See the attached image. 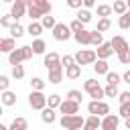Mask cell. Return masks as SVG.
Instances as JSON below:
<instances>
[{"label":"cell","mask_w":130,"mask_h":130,"mask_svg":"<svg viewBox=\"0 0 130 130\" xmlns=\"http://www.w3.org/2000/svg\"><path fill=\"white\" fill-rule=\"evenodd\" d=\"M32 55H35L32 47L24 45V47L14 49V51H10V53H8V63H10V65H18V63H22V61H28Z\"/></svg>","instance_id":"1"},{"label":"cell","mask_w":130,"mask_h":130,"mask_svg":"<svg viewBox=\"0 0 130 130\" xmlns=\"http://www.w3.org/2000/svg\"><path fill=\"white\" fill-rule=\"evenodd\" d=\"M59 124L65 130H81L85 124V118H81L79 114H65V116H61Z\"/></svg>","instance_id":"2"},{"label":"cell","mask_w":130,"mask_h":130,"mask_svg":"<svg viewBox=\"0 0 130 130\" xmlns=\"http://www.w3.org/2000/svg\"><path fill=\"white\" fill-rule=\"evenodd\" d=\"M75 63L77 65H93L95 61H98V55H95V51H91V49H79L75 55Z\"/></svg>","instance_id":"3"},{"label":"cell","mask_w":130,"mask_h":130,"mask_svg":"<svg viewBox=\"0 0 130 130\" xmlns=\"http://www.w3.org/2000/svg\"><path fill=\"white\" fill-rule=\"evenodd\" d=\"M83 89L89 93V98L91 100H102V98H106V93H104V87L95 81V79H85V83H83Z\"/></svg>","instance_id":"4"},{"label":"cell","mask_w":130,"mask_h":130,"mask_svg":"<svg viewBox=\"0 0 130 130\" xmlns=\"http://www.w3.org/2000/svg\"><path fill=\"white\" fill-rule=\"evenodd\" d=\"M28 106H30L32 110H43V108H47V95H45L43 91H39V89H32L30 95H28Z\"/></svg>","instance_id":"5"},{"label":"cell","mask_w":130,"mask_h":130,"mask_svg":"<svg viewBox=\"0 0 130 130\" xmlns=\"http://www.w3.org/2000/svg\"><path fill=\"white\" fill-rule=\"evenodd\" d=\"M87 112L104 118V116H108V114H110V106H108L106 102H102V100H91V102L87 104Z\"/></svg>","instance_id":"6"},{"label":"cell","mask_w":130,"mask_h":130,"mask_svg":"<svg viewBox=\"0 0 130 130\" xmlns=\"http://www.w3.org/2000/svg\"><path fill=\"white\" fill-rule=\"evenodd\" d=\"M69 37H71V28H69V24H65V22H57L55 28H53V39H55V41H67Z\"/></svg>","instance_id":"7"},{"label":"cell","mask_w":130,"mask_h":130,"mask_svg":"<svg viewBox=\"0 0 130 130\" xmlns=\"http://www.w3.org/2000/svg\"><path fill=\"white\" fill-rule=\"evenodd\" d=\"M26 2L24 0H14L12 2V8H10V14H12V18L14 20H18V18H22V16H26Z\"/></svg>","instance_id":"8"},{"label":"cell","mask_w":130,"mask_h":130,"mask_svg":"<svg viewBox=\"0 0 130 130\" xmlns=\"http://www.w3.org/2000/svg\"><path fill=\"white\" fill-rule=\"evenodd\" d=\"M112 49H114V53L118 55V53H122V51H128L130 49V43L122 37V35H116V37H112Z\"/></svg>","instance_id":"9"},{"label":"cell","mask_w":130,"mask_h":130,"mask_svg":"<svg viewBox=\"0 0 130 130\" xmlns=\"http://www.w3.org/2000/svg\"><path fill=\"white\" fill-rule=\"evenodd\" d=\"M118 124H120V116L116 114H108L102 118V130H118Z\"/></svg>","instance_id":"10"},{"label":"cell","mask_w":130,"mask_h":130,"mask_svg":"<svg viewBox=\"0 0 130 130\" xmlns=\"http://www.w3.org/2000/svg\"><path fill=\"white\" fill-rule=\"evenodd\" d=\"M59 112L65 116V114H77L79 112V102H73V100H63L61 106H59Z\"/></svg>","instance_id":"11"},{"label":"cell","mask_w":130,"mask_h":130,"mask_svg":"<svg viewBox=\"0 0 130 130\" xmlns=\"http://www.w3.org/2000/svg\"><path fill=\"white\" fill-rule=\"evenodd\" d=\"M43 63H45V67H47V71H49V69H55V67H59V65H61V57H59L55 51H51V53H47V55H45Z\"/></svg>","instance_id":"12"},{"label":"cell","mask_w":130,"mask_h":130,"mask_svg":"<svg viewBox=\"0 0 130 130\" xmlns=\"http://www.w3.org/2000/svg\"><path fill=\"white\" fill-rule=\"evenodd\" d=\"M24 2H26V6H37V8H41L43 14H51V10H53V6H51L49 0H24Z\"/></svg>","instance_id":"13"},{"label":"cell","mask_w":130,"mask_h":130,"mask_svg":"<svg viewBox=\"0 0 130 130\" xmlns=\"http://www.w3.org/2000/svg\"><path fill=\"white\" fill-rule=\"evenodd\" d=\"M95 55L98 59H108L114 55V49H112V43H102L98 49H95Z\"/></svg>","instance_id":"14"},{"label":"cell","mask_w":130,"mask_h":130,"mask_svg":"<svg viewBox=\"0 0 130 130\" xmlns=\"http://www.w3.org/2000/svg\"><path fill=\"white\" fill-rule=\"evenodd\" d=\"M63 65H59V67H55V69H49V83H61L63 81Z\"/></svg>","instance_id":"15"},{"label":"cell","mask_w":130,"mask_h":130,"mask_svg":"<svg viewBox=\"0 0 130 130\" xmlns=\"http://www.w3.org/2000/svg\"><path fill=\"white\" fill-rule=\"evenodd\" d=\"M73 39L79 43V45H91V30H79V32H73Z\"/></svg>","instance_id":"16"},{"label":"cell","mask_w":130,"mask_h":130,"mask_svg":"<svg viewBox=\"0 0 130 130\" xmlns=\"http://www.w3.org/2000/svg\"><path fill=\"white\" fill-rule=\"evenodd\" d=\"M41 120L45 122V124H53L55 120H57V114H55V108H43L41 110Z\"/></svg>","instance_id":"17"},{"label":"cell","mask_w":130,"mask_h":130,"mask_svg":"<svg viewBox=\"0 0 130 130\" xmlns=\"http://www.w3.org/2000/svg\"><path fill=\"white\" fill-rule=\"evenodd\" d=\"M0 104L2 106H14L16 104V93L10 91V89H4L2 95H0Z\"/></svg>","instance_id":"18"},{"label":"cell","mask_w":130,"mask_h":130,"mask_svg":"<svg viewBox=\"0 0 130 130\" xmlns=\"http://www.w3.org/2000/svg\"><path fill=\"white\" fill-rule=\"evenodd\" d=\"M79 75H81V65L73 63V65L65 67V77H67V79H77Z\"/></svg>","instance_id":"19"},{"label":"cell","mask_w":130,"mask_h":130,"mask_svg":"<svg viewBox=\"0 0 130 130\" xmlns=\"http://www.w3.org/2000/svg\"><path fill=\"white\" fill-rule=\"evenodd\" d=\"M26 128H28V122H26V118H22V116L14 118L12 124L8 126V130H26Z\"/></svg>","instance_id":"20"},{"label":"cell","mask_w":130,"mask_h":130,"mask_svg":"<svg viewBox=\"0 0 130 130\" xmlns=\"http://www.w3.org/2000/svg\"><path fill=\"white\" fill-rule=\"evenodd\" d=\"M43 30H45V28H43V24H41L39 20H30V24H28V28H26V32H28L30 37H39Z\"/></svg>","instance_id":"21"},{"label":"cell","mask_w":130,"mask_h":130,"mask_svg":"<svg viewBox=\"0 0 130 130\" xmlns=\"http://www.w3.org/2000/svg\"><path fill=\"white\" fill-rule=\"evenodd\" d=\"M93 71H95L98 75H106V73L110 71V67H108V61H106V59H98V61L93 63Z\"/></svg>","instance_id":"22"},{"label":"cell","mask_w":130,"mask_h":130,"mask_svg":"<svg viewBox=\"0 0 130 130\" xmlns=\"http://www.w3.org/2000/svg\"><path fill=\"white\" fill-rule=\"evenodd\" d=\"M16 47H14V39L12 37H8V39H0V53H10V51H14Z\"/></svg>","instance_id":"23"},{"label":"cell","mask_w":130,"mask_h":130,"mask_svg":"<svg viewBox=\"0 0 130 130\" xmlns=\"http://www.w3.org/2000/svg\"><path fill=\"white\" fill-rule=\"evenodd\" d=\"M83 126H87V128H100V126H102V116L89 114V116L85 118V124H83Z\"/></svg>","instance_id":"24"},{"label":"cell","mask_w":130,"mask_h":130,"mask_svg":"<svg viewBox=\"0 0 130 130\" xmlns=\"http://www.w3.org/2000/svg\"><path fill=\"white\" fill-rule=\"evenodd\" d=\"M95 12H98L100 18H110V14H112L114 10H112L110 4H100V6H95Z\"/></svg>","instance_id":"25"},{"label":"cell","mask_w":130,"mask_h":130,"mask_svg":"<svg viewBox=\"0 0 130 130\" xmlns=\"http://www.w3.org/2000/svg\"><path fill=\"white\" fill-rule=\"evenodd\" d=\"M26 16H28L30 20H39V18H43L45 14H43L41 8H37V6H28V8H26Z\"/></svg>","instance_id":"26"},{"label":"cell","mask_w":130,"mask_h":130,"mask_svg":"<svg viewBox=\"0 0 130 130\" xmlns=\"http://www.w3.org/2000/svg\"><path fill=\"white\" fill-rule=\"evenodd\" d=\"M75 18H77V20H81L83 24H87V22L91 20V12H89L87 8H79V10H77V14H75Z\"/></svg>","instance_id":"27"},{"label":"cell","mask_w":130,"mask_h":130,"mask_svg":"<svg viewBox=\"0 0 130 130\" xmlns=\"http://www.w3.org/2000/svg\"><path fill=\"white\" fill-rule=\"evenodd\" d=\"M8 30H10V37H12V39H20V37L24 35V26H22V24H18V22H14Z\"/></svg>","instance_id":"28"},{"label":"cell","mask_w":130,"mask_h":130,"mask_svg":"<svg viewBox=\"0 0 130 130\" xmlns=\"http://www.w3.org/2000/svg\"><path fill=\"white\" fill-rule=\"evenodd\" d=\"M32 51H35V55H43L45 53V49H47V43L43 41V39H37V41H32Z\"/></svg>","instance_id":"29"},{"label":"cell","mask_w":130,"mask_h":130,"mask_svg":"<svg viewBox=\"0 0 130 130\" xmlns=\"http://www.w3.org/2000/svg\"><path fill=\"white\" fill-rule=\"evenodd\" d=\"M112 10L116 12V14H124L126 10H128V6H126V0H114V6H112Z\"/></svg>","instance_id":"30"},{"label":"cell","mask_w":130,"mask_h":130,"mask_svg":"<svg viewBox=\"0 0 130 130\" xmlns=\"http://www.w3.org/2000/svg\"><path fill=\"white\" fill-rule=\"evenodd\" d=\"M41 24H43V28H55V24H57V20H55V16H51V14H45L43 18H41Z\"/></svg>","instance_id":"31"},{"label":"cell","mask_w":130,"mask_h":130,"mask_svg":"<svg viewBox=\"0 0 130 130\" xmlns=\"http://www.w3.org/2000/svg\"><path fill=\"white\" fill-rule=\"evenodd\" d=\"M118 26H120V28H124V30H126V28H130V10H126V12L118 18Z\"/></svg>","instance_id":"32"},{"label":"cell","mask_w":130,"mask_h":130,"mask_svg":"<svg viewBox=\"0 0 130 130\" xmlns=\"http://www.w3.org/2000/svg\"><path fill=\"white\" fill-rule=\"evenodd\" d=\"M106 81H108L110 85H118V83L122 81V75H118V73H114V71H108V73H106Z\"/></svg>","instance_id":"33"},{"label":"cell","mask_w":130,"mask_h":130,"mask_svg":"<svg viewBox=\"0 0 130 130\" xmlns=\"http://www.w3.org/2000/svg\"><path fill=\"white\" fill-rule=\"evenodd\" d=\"M110 26H112L110 18H100V20H98V26H95V30H100V32H106V30H110Z\"/></svg>","instance_id":"34"},{"label":"cell","mask_w":130,"mask_h":130,"mask_svg":"<svg viewBox=\"0 0 130 130\" xmlns=\"http://www.w3.org/2000/svg\"><path fill=\"white\" fill-rule=\"evenodd\" d=\"M61 102H63V100H61V95H57V93H53V95L47 98V106H49V108H59Z\"/></svg>","instance_id":"35"},{"label":"cell","mask_w":130,"mask_h":130,"mask_svg":"<svg viewBox=\"0 0 130 130\" xmlns=\"http://www.w3.org/2000/svg\"><path fill=\"white\" fill-rule=\"evenodd\" d=\"M102 43H104L102 32H100V30H91V45H93V47H100Z\"/></svg>","instance_id":"36"},{"label":"cell","mask_w":130,"mask_h":130,"mask_svg":"<svg viewBox=\"0 0 130 130\" xmlns=\"http://www.w3.org/2000/svg\"><path fill=\"white\" fill-rule=\"evenodd\" d=\"M12 77L14 79H22L24 77V67L18 63V65H12Z\"/></svg>","instance_id":"37"},{"label":"cell","mask_w":130,"mask_h":130,"mask_svg":"<svg viewBox=\"0 0 130 130\" xmlns=\"http://www.w3.org/2000/svg\"><path fill=\"white\" fill-rule=\"evenodd\" d=\"M30 87L43 91V89H45V79H41V77H32V79H30Z\"/></svg>","instance_id":"38"},{"label":"cell","mask_w":130,"mask_h":130,"mask_svg":"<svg viewBox=\"0 0 130 130\" xmlns=\"http://www.w3.org/2000/svg\"><path fill=\"white\" fill-rule=\"evenodd\" d=\"M104 93H106V98H116L120 91H118V85H110V83H108V85L104 87Z\"/></svg>","instance_id":"39"},{"label":"cell","mask_w":130,"mask_h":130,"mask_svg":"<svg viewBox=\"0 0 130 130\" xmlns=\"http://www.w3.org/2000/svg\"><path fill=\"white\" fill-rule=\"evenodd\" d=\"M118 116L120 118H128L130 116V102H126V104H120V110H118Z\"/></svg>","instance_id":"40"},{"label":"cell","mask_w":130,"mask_h":130,"mask_svg":"<svg viewBox=\"0 0 130 130\" xmlns=\"http://www.w3.org/2000/svg\"><path fill=\"white\" fill-rule=\"evenodd\" d=\"M14 22H16V20L12 18V14H6V16H2V18H0V26H4V28H10Z\"/></svg>","instance_id":"41"},{"label":"cell","mask_w":130,"mask_h":130,"mask_svg":"<svg viewBox=\"0 0 130 130\" xmlns=\"http://www.w3.org/2000/svg\"><path fill=\"white\" fill-rule=\"evenodd\" d=\"M118 61H120L122 65H130V49H128V51L118 53Z\"/></svg>","instance_id":"42"},{"label":"cell","mask_w":130,"mask_h":130,"mask_svg":"<svg viewBox=\"0 0 130 130\" xmlns=\"http://www.w3.org/2000/svg\"><path fill=\"white\" fill-rule=\"evenodd\" d=\"M67 100L81 102V91H79V89H69V91H67Z\"/></svg>","instance_id":"43"},{"label":"cell","mask_w":130,"mask_h":130,"mask_svg":"<svg viewBox=\"0 0 130 130\" xmlns=\"http://www.w3.org/2000/svg\"><path fill=\"white\" fill-rule=\"evenodd\" d=\"M69 28H71V32H79V30H83V22L75 18V20H73V22L69 24Z\"/></svg>","instance_id":"44"},{"label":"cell","mask_w":130,"mask_h":130,"mask_svg":"<svg viewBox=\"0 0 130 130\" xmlns=\"http://www.w3.org/2000/svg\"><path fill=\"white\" fill-rule=\"evenodd\" d=\"M75 63V57H71V55H63L61 57V65L63 67H69V65H73Z\"/></svg>","instance_id":"45"},{"label":"cell","mask_w":130,"mask_h":130,"mask_svg":"<svg viewBox=\"0 0 130 130\" xmlns=\"http://www.w3.org/2000/svg\"><path fill=\"white\" fill-rule=\"evenodd\" d=\"M65 2H67V6L73 8V10H79V8L83 6V0H65Z\"/></svg>","instance_id":"46"},{"label":"cell","mask_w":130,"mask_h":130,"mask_svg":"<svg viewBox=\"0 0 130 130\" xmlns=\"http://www.w3.org/2000/svg\"><path fill=\"white\" fill-rule=\"evenodd\" d=\"M8 85H10V79H8L6 75H0V91L8 89Z\"/></svg>","instance_id":"47"},{"label":"cell","mask_w":130,"mask_h":130,"mask_svg":"<svg viewBox=\"0 0 130 130\" xmlns=\"http://www.w3.org/2000/svg\"><path fill=\"white\" fill-rule=\"evenodd\" d=\"M118 100H120V104L130 102V91H122V93H118Z\"/></svg>","instance_id":"48"},{"label":"cell","mask_w":130,"mask_h":130,"mask_svg":"<svg viewBox=\"0 0 130 130\" xmlns=\"http://www.w3.org/2000/svg\"><path fill=\"white\" fill-rule=\"evenodd\" d=\"M83 8H95V0H83Z\"/></svg>","instance_id":"49"},{"label":"cell","mask_w":130,"mask_h":130,"mask_svg":"<svg viewBox=\"0 0 130 130\" xmlns=\"http://www.w3.org/2000/svg\"><path fill=\"white\" fill-rule=\"evenodd\" d=\"M122 81H124V83H130V69H128V71L122 75Z\"/></svg>","instance_id":"50"},{"label":"cell","mask_w":130,"mask_h":130,"mask_svg":"<svg viewBox=\"0 0 130 130\" xmlns=\"http://www.w3.org/2000/svg\"><path fill=\"white\" fill-rule=\"evenodd\" d=\"M124 124H126V130H130V116L126 118V122H124Z\"/></svg>","instance_id":"51"},{"label":"cell","mask_w":130,"mask_h":130,"mask_svg":"<svg viewBox=\"0 0 130 130\" xmlns=\"http://www.w3.org/2000/svg\"><path fill=\"white\" fill-rule=\"evenodd\" d=\"M83 130H102V128H87V126H83Z\"/></svg>","instance_id":"52"},{"label":"cell","mask_w":130,"mask_h":130,"mask_svg":"<svg viewBox=\"0 0 130 130\" xmlns=\"http://www.w3.org/2000/svg\"><path fill=\"white\" fill-rule=\"evenodd\" d=\"M0 130H8V126H4V124H0Z\"/></svg>","instance_id":"53"},{"label":"cell","mask_w":130,"mask_h":130,"mask_svg":"<svg viewBox=\"0 0 130 130\" xmlns=\"http://www.w3.org/2000/svg\"><path fill=\"white\" fill-rule=\"evenodd\" d=\"M126 6H128V10H130V0H126Z\"/></svg>","instance_id":"54"},{"label":"cell","mask_w":130,"mask_h":130,"mask_svg":"<svg viewBox=\"0 0 130 130\" xmlns=\"http://www.w3.org/2000/svg\"><path fill=\"white\" fill-rule=\"evenodd\" d=\"M2 2H10V4H12V2H14V0H2Z\"/></svg>","instance_id":"55"},{"label":"cell","mask_w":130,"mask_h":130,"mask_svg":"<svg viewBox=\"0 0 130 130\" xmlns=\"http://www.w3.org/2000/svg\"><path fill=\"white\" fill-rule=\"evenodd\" d=\"M0 116H2V104H0Z\"/></svg>","instance_id":"56"}]
</instances>
